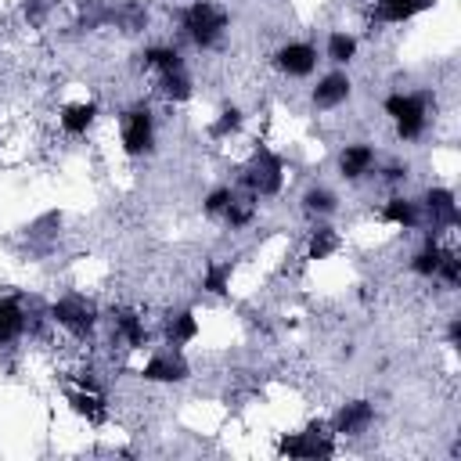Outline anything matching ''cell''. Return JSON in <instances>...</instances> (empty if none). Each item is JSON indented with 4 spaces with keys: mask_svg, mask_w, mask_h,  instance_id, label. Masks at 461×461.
<instances>
[{
    "mask_svg": "<svg viewBox=\"0 0 461 461\" xmlns=\"http://www.w3.org/2000/svg\"><path fill=\"white\" fill-rule=\"evenodd\" d=\"M227 25H230V14H227L220 4H212V0H191V4L184 7V14H180L184 36H187L198 50L216 47V43L223 40Z\"/></svg>",
    "mask_w": 461,
    "mask_h": 461,
    "instance_id": "obj_1",
    "label": "cell"
},
{
    "mask_svg": "<svg viewBox=\"0 0 461 461\" xmlns=\"http://www.w3.org/2000/svg\"><path fill=\"white\" fill-rule=\"evenodd\" d=\"M241 187L256 198H274L285 187V158L274 148L256 144L245 169H241Z\"/></svg>",
    "mask_w": 461,
    "mask_h": 461,
    "instance_id": "obj_2",
    "label": "cell"
},
{
    "mask_svg": "<svg viewBox=\"0 0 461 461\" xmlns=\"http://www.w3.org/2000/svg\"><path fill=\"white\" fill-rule=\"evenodd\" d=\"M382 108L393 119L400 140H418L429 126V97L425 94H389L382 101Z\"/></svg>",
    "mask_w": 461,
    "mask_h": 461,
    "instance_id": "obj_3",
    "label": "cell"
},
{
    "mask_svg": "<svg viewBox=\"0 0 461 461\" xmlns=\"http://www.w3.org/2000/svg\"><path fill=\"white\" fill-rule=\"evenodd\" d=\"M47 317L58 328H65L68 335H76V339H86L97 328V306L83 292H65L61 299H54L50 310H47Z\"/></svg>",
    "mask_w": 461,
    "mask_h": 461,
    "instance_id": "obj_4",
    "label": "cell"
},
{
    "mask_svg": "<svg viewBox=\"0 0 461 461\" xmlns=\"http://www.w3.org/2000/svg\"><path fill=\"white\" fill-rule=\"evenodd\" d=\"M277 454L281 457H295V461L331 457L335 454V432H328L324 421H310L303 432H285L277 439Z\"/></svg>",
    "mask_w": 461,
    "mask_h": 461,
    "instance_id": "obj_5",
    "label": "cell"
},
{
    "mask_svg": "<svg viewBox=\"0 0 461 461\" xmlns=\"http://www.w3.org/2000/svg\"><path fill=\"white\" fill-rule=\"evenodd\" d=\"M122 151L130 158L155 151V115L148 104H133L122 112Z\"/></svg>",
    "mask_w": 461,
    "mask_h": 461,
    "instance_id": "obj_6",
    "label": "cell"
},
{
    "mask_svg": "<svg viewBox=\"0 0 461 461\" xmlns=\"http://www.w3.org/2000/svg\"><path fill=\"white\" fill-rule=\"evenodd\" d=\"M418 205H421V216L432 227L429 234H443V230H454L461 223V209H457V198H454L450 187H429Z\"/></svg>",
    "mask_w": 461,
    "mask_h": 461,
    "instance_id": "obj_7",
    "label": "cell"
},
{
    "mask_svg": "<svg viewBox=\"0 0 461 461\" xmlns=\"http://www.w3.org/2000/svg\"><path fill=\"white\" fill-rule=\"evenodd\" d=\"M187 375H191V367H187V360H184L180 349H158L140 367V378L144 382H155V385H173V382H184Z\"/></svg>",
    "mask_w": 461,
    "mask_h": 461,
    "instance_id": "obj_8",
    "label": "cell"
},
{
    "mask_svg": "<svg viewBox=\"0 0 461 461\" xmlns=\"http://www.w3.org/2000/svg\"><path fill=\"white\" fill-rule=\"evenodd\" d=\"M274 65H277V72H285L292 79H303L317 68V47L306 43V40H288L285 47L274 50Z\"/></svg>",
    "mask_w": 461,
    "mask_h": 461,
    "instance_id": "obj_9",
    "label": "cell"
},
{
    "mask_svg": "<svg viewBox=\"0 0 461 461\" xmlns=\"http://www.w3.org/2000/svg\"><path fill=\"white\" fill-rule=\"evenodd\" d=\"M375 421V403L371 400H349L331 414V432L335 436H360Z\"/></svg>",
    "mask_w": 461,
    "mask_h": 461,
    "instance_id": "obj_10",
    "label": "cell"
},
{
    "mask_svg": "<svg viewBox=\"0 0 461 461\" xmlns=\"http://www.w3.org/2000/svg\"><path fill=\"white\" fill-rule=\"evenodd\" d=\"M349 94H353V83H349V76L335 68V72H328V76H321V79H317V86H313L310 101H313V108L328 112V108H339V104H346V101H349Z\"/></svg>",
    "mask_w": 461,
    "mask_h": 461,
    "instance_id": "obj_11",
    "label": "cell"
},
{
    "mask_svg": "<svg viewBox=\"0 0 461 461\" xmlns=\"http://www.w3.org/2000/svg\"><path fill=\"white\" fill-rule=\"evenodd\" d=\"M339 169L346 180H360L375 169V148L371 144H346L339 155Z\"/></svg>",
    "mask_w": 461,
    "mask_h": 461,
    "instance_id": "obj_12",
    "label": "cell"
},
{
    "mask_svg": "<svg viewBox=\"0 0 461 461\" xmlns=\"http://www.w3.org/2000/svg\"><path fill=\"white\" fill-rule=\"evenodd\" d=\"M29 317H25V306L14 299V295H0V346L22 339Z\"/></svg>",
    "mask_w": 461,
    "mask_h": 461,
    "instance_id": "obj_13",
    "label": "cell"
},
{
    "mask_svg": "<svg viewBox=\"0 0 461 461\" xmlns=\"http://www.w3.org/2000/svg\"><path fill=\"white\" fill-rule=\"evenodd\" d=\"M436 0H378L375 7V22H385V25H400V22H411L414 14L429 11Z\"/></svg>",
    "mask_w": 461,
    "mask_h": 461,
    "instance_id": "obj_14",
    "label": "cell"
},
{
    "mask_svg": "<svg viewBox=\"0 0 461 461\" xmlns=\"http://www.w3.org/2000/svg\"><path fill=\"white\" fill-rule=\"evenodd\" d=\"M94 119H97V101H76V104H65L61 115H58V122H61V130H65L68 137H83V133L94 126Z\"/></svg>",
    "mask_w": 461,
    "mask_h": 461,
    "instance_id": "obj_15",
    "label": "cell"
},
{
    "mask_svg": "<svg viewBox=\"0 0 461 461\" xmlns=\"http://www.w3.org/2000/svg\"><path fill=\"white\" fill-rule=\"evenodd\" d=\"M382 220L393 223V227H403V230H418L421 227V205L403 198V194H393L382 209Z\"/></svg>",
    "mask_w": 461,
    "mask_h": 461,
    "instance_id": "obj_16",
    "label": "cell"
},
{
    "mask_svg": "<svg viewBox=\"0 0 461 461\" xmlns=\"http://www.w3.org/2000/svg\"><path fill=\"white\" fill-rule=\"evenodd\" d=\"M112 321H115V335L126 342V349H144L148 346V328H144V317L137 310H115Z\"/></svg>",
    "mask_w": 461,
    "mask_h": 461,
    "instance_id": "obj_17",
    "label": "cell"
},
{
    "mask_svg": "<svg viewBox=\"0 0 461 461\" xmlns=\"http://www.w3.org/2000/svg\"><path fill=\"white\" fill-rule=\"evenodd\" d=\"M198 331H202V324H198L194 310H176V313L166 321V346L180 349V346L194 342V339H198Z\"/></svg>",
    "mask_w": 461,
    "mask_h": 461,
    "instance_id": "obj_18",
    "label": "cell"
},
{
    "mask_svg": "<svg viewBox=\"0 0 461 461\" xmlns=\"http://www.w3.org/2000/svg\"><path fill=\"white\" fill-rule=\"evenodd\" d=\"M68 407L79 414V418H86L90 425H101L104 418H108V407H104V393H90V389H68Z\"/></svg>",
    "mask_w": 461,
    "mask_h": 461,
    "instance_id": "obj_19",
    "label": "cell"
},
{
    "mask_svg": "<svg viewBox=\"0 0 461 461\" xmlns=\"http://www.w3.org/2000/svg\"><path fill=\"white\" fill-rule=\"evenodd\" d=\"M439 256H443L439 238H436V234H425V245L411 256V274H418V277H436V270H439Z\"/></svg>",
    "mask_w": 461,
    "mask_h": 461,
    "instance_id": "obj_20",
    "label": "cell"
},
{
    "mask_svg": "<svg viewBox=\"0 0 461 461\" xmlns=\"http://www.w3.org/2000/svg\"><path fill=\"white\" fill-rule=\"evenodd\" d=\"M339 230L335 227H328V223H317L313 230H310V241H306V259H328V256H335L339 252Z\"/></svg>",
    "mask_w": 461,
    "mask_h": 461,
    "instance_id": "obj_21",
    "label": "cell"
},
{
    "mask_svg": "<svg viewBox=\"0 0 461 461\" xmlns=\"http://www.w3.org/2000/svg\"><path fill=\"white\" fill-rule=\"evenodd\" d=\"M230 277H234V263L230 259H209L205 274H202V288L209 295H227L230 292Z\"/></svg>",
    "mask_w": 461,
    "mask_h": 461,
    "instance_id": "obj_22",
    "label": "cell"
},
{
    "mask_svg": "<svg viewBox=\"0 0 461 461\" xmlns=\"http://www.w3.org/2000/svg\"><path fill=\"white\" fill-rule=\"evenodd\" d=\"M112 25H119L122 32H140L148 29V7L126 0V4H112Z\"/></svg>",
    "mask_w": 461,
    "mask_h": 461,
    "instance_id": "obj_23",
    "label": "cell"
},
{
    "mask_svg": "<svg viewBox=\"0 0 461 461\" xmlns=\"http://www.w3.org/2000/svg\"><path fill=\"white\" fill-rule=\"evenodd\" d=\"M158 94L166 97V101H187L191 94H194V86H191V76H187V68H176V72H158Z\"/></svg>",
    "mask_w": 461,
    "mask_h": 461,
    "instance_id": "obj_24",
    "label": "cell"
},
{
    "mask_svg": "<svg viewBox=\"0 0 461 461\" xmlns=\"http://www.w3.org/2000/svg\"><path fill=\"white\" fill-rule=\"evenodd\" d=\"M140 58H144V68H155V72H176V68H184L180 50L176 47H166V43L148 47Z\"/></svg>",
    "mask_w": 461,
    "mask_h": 461,
    "instance_id": "obj_25",
    "label": "cell"
},
{
    "mask_svg": "<svg viewBox=\"0 0 461 461\" xmlns=\"http://www.w3.org/2000/svg\"><path fill=\"white\" fill-rule=\"evenodd\" d=\"M353 58H357V36L346 32V29H335V32L328 36V61H335V65H349Z\"/></svg>",
    "mask_w": 461,
    "mask_h": 461,
    "instance_id": "obj_26",
    "label": "cell"
},
{
    "mask_svg": "<svg viewBox=\"0 0 461 461\" xmlns=\"http://www.w3.org/2000/svg\"><path fill=\"white\" fill-rule=\"evenodd\" d=\"M223 220H227V227L230 230H241V227H249L252 220H256V194H249V198H230V205L223 209Z\"/></svg>",
    "mask_w": 461,
    "mask_h": 461,
    "instance_id": "obj_27",
    "label": "cell"
},
{
    "mask_svg": "<svg viewBox=\"0 0 461 461\" xmlns=\"http://www.w3.org/2000/svg\"><path fill=\"white\" fill-rule=\"evenodd\" d=\"M335 205H339V198H335V191H328V187H310V191L303 194V209H306L310 216H331Z\"/></svg>",
    "mask_w": 461,
    "mask_h": 461,
    "instance_id": "obj_28",
    "label": "cell"
},
{
    "mask_svg": "<svg viewBox=\"0 0 461 461\" xmlns=\"http://www.w3.org/2000/svg\"><path fill=\"white\" fill-rule=\"evenodd\" d=\"M241 122H245L241 108H238V104H227V108H223V112L212 119V126H209V137L223 140V137H230V133H238V130H241Z\"/></svg>",
    "mask_w": 461,
    "mask_h": 461,
    "instance_id": "obj_29",
    "label": "cell"
},
{
    "mask_svg": "<svg viewBox=\"0 0 461 461\" xmlns=\"http://www.w3.org/2000/svg\"><path fill=\"white\" fill-rule=\"evenodd\" d=\"M436 277H443L450 288H457V285H461V259H457V252H454V249H443Z\"/></svg>",
    "mask_w": 461,
    "mask_h": 461,
    "instance_id": "obj_30",
    "label": "cell"
},
{
    "mask_svg": "<svg viewBox=\"0 0 461 461\" xmlns=\"http://www.w3.org/2000/svg\"><path fill=\"white\" fill-rule=\"evenodd\" d=\"M230 198H234V191L220 184V187H212V191L205 194V202H202V212H205V216H223V209L230 205Z\"/></svg>",
    "mask_w": 461,
    "mask_h": 461,
    "instance_id": "obj_31",
    "label": "cell"
},
{
    "mask_svg": "<svg viewBox=\"0 0 461 461\" xmlns=\"http://www.w3.org/2000/svg\"><path fill=\"white\" fill-rule=\"evenodd\" d=\"M76 385H79V389H90V393H104V385H101V378H97L94 371H79V375H76Z\"/></svg>",
    "mask_w": 461,
    "mask_h": 461,
    "instance_id": "obj_32",
    "label": "cell"
},
{
    "mask_svg": "<svg viewBox=\"0 0 461 461\" xmlns=\"http://www.w3.org/2000/svg\"><path fill=\"white\" fill-rule=\"evenodd\" d=\"M385 180H389V184L407 180V166H389V169H385Z\"/></svg>",
    "mask_w": 461,
    "mask_h": 461,
    "instance_id": "obj_33",
    "label": "cell"
},
{
    "mask_svg": "<svg viewBox=\"0 0 461 461\" xmlns=\"http://www.w3.org/2000/svg\"><path fill=\"white\" fill-rule=\"evenodd\" d=\"M447 339L457 346V339H461V317H454V321H450V328H447Z\"/></svg>",
    "mask_w": 461,
    "mask_h": 461,
    "instance_id": "obj_34",
    "label": "cell"
}]
</instances>
